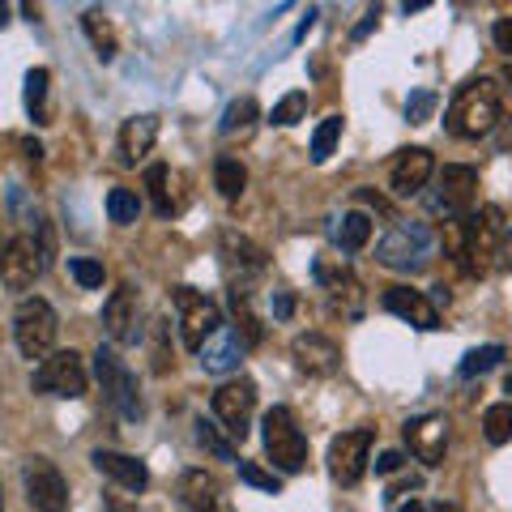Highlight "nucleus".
Wrapping results in <instances>:
<instances>
[{
  "mask_svg": "<svg viewBox=\"0 0 512 512\" xmlns=\"http://www.w3.org/2000/svg\"><path fill=\"white\" fill-rule=\"evenodd\" d=\"M504 218L495 205H487V210H478L470 218H457L444 227V244L448 252H453V261L466 269L470 278H483L491 274L495 265H500V248H504Z\"/></svg>",
  "mask_w": 512,
  "mask_h": 512,
  "instance_id": "nucleus-1",
  "label": "nucleus"
},
{
  "mask_svg": "<svg viewBox=\"0 0 512 512\" xmlns=\"http://www.w3.org/2000/svg\"><path fill=\"white\" fill-rule=\"evenodd\" d=\"M448 133L461 137V141H478L487 137L495 124H500V86L491 82V77H478V82L461 86L453 107H448Z\"/></svg>",
  "mask_w": 512,
  "mask_h": 512,
  "instance_id": "nucleus-2",
  "label": "nucleus"
},
{
  "mask_svg": "<svg viewBox=\"0 0 512 512\" xmlns=\"http://www.w3.org/2000/svg\"><path fill=\"white\" fill-rule=\"evenodd\" d=\"M431 244H436V239H431L427 222H397L376 244V261L384 269H397V274H419L431 256Z\"/></svg>",
  "mask_w": 512,
  "mask_h": 512,
  "instance_id": "nucleus-3",
  "label": "nucleus"
},
{
  "mask_svg": "<svg viewBox=\"0 0 512 512\" xmlns=\"http://www.w3.org/2000/svg\"><path fill=\"white\" fill-rule=\"evenodd\" d=\"M47 256H52V244H47V227L35 235H13L5 244V256H0V282L9 291H30L35 278H43Z\"/></svg>",
  "mask_w": 512,
  "mask_h": 512,
  "instance_id": "nucleus-4",
  "label": "nucleus"
},
{
  "mask_svg": "<svg viewBox=\"0 0 512 512\" xmlns=\"http://www.w3.org/2000/svg\"><path fill=\"white\" fill-rule=\"evenodd\" d=\"M265 453L269 461L282 470V474H299L303 466H308V440H303V431L295 423V414L286 410V406H274V410H265Z\"/></svg>",
  "mask_w": 512,
  "mask_h": 512,
  "instance_id": "nucleus-5",
  "label": "nucleus"
},
{
  "mask_svg": "<svg viewBox=\"0 0 512 512\" xmlns=\"http://www.w3.org/2000/svg\"><path fill=\"white\" fill-rule=\"evenodd\" d=\"M56 312H52V303L39 299V295H30L18 303V312H13V338H18V350L26 359H47L52 355V346H56Z\"/></svg>",
  "mask_w": 512,
  "mask_h": 512,
  "instance_id": "nucleus-6",
  "label": "nucleus"
},
{
  "mask_svg": "<svg viewBox=\"0 0 512 512\" xmlns=\"http://www.w3.org/2000/svg\"><path fill=\"white\" fill-rule=\"evenodd\" d=\"M94 376H99V384H103V393H107L111 410H116L124 423H137L141 414H146L133 372H128V367L120 363V355H116L111 346H99V355H94Z\"/></svg>",
  "mask_w": 512,
  "mask_h": 512,
  "instance_id": "nucleus-7",
  "label": "nucleus"
},
{
  "mask_svg": "<svg viewBox=\"0 0 512 512\" xmlns=\"http://www.w3.org/2000/svg\"><path fill=\"white\" fill-rule=\"evenodd\" d=\"M171 299H175V308H180V333H184V346H188V350H201V346L210 342L214 333L222 329V312H218V303H214L210 295L192 291V286H175Z\"/></svg>",
  "mask_w": 512,
  "mask_h": 512,
  "instance_id": "nucleus-8",
  "label": "nucleus"
},
{
  "mask_svg": "<svg viewBox=\"0 0 512 512\" xmlns=\"http://www.w3.org/2000/svg\"><path fill=\"white\" fill-rule=\"evenodd\" d=\"M214 414H218L222 431L231 436V444H244L248 431H252V414H256V384L248 376L227 380L214 393Z\"/></svg>",
  "mask_w": 512,
  "mask_h": 512,
  "instance_id": "nucleus-9",
  "label": "nucleus"
},
{
  "mask_svg": "<svg viewBox=\"0 0 512 512\" xmlns=\"http://www.w3.org/2000/svg\"><path fill=\"white\" fill-rule=\"evenodd\" d=\"M474 201H478V171L457 163L444 167L436 192H431V214H444V222H457L474 214Z\"/></svg>",
  "mask_w": 512,
  "mask_h": 512,
  "instance_id": "nucleus-10",
  "label": "nucleus"
},
{
  "mask_svg": "<svg viewBox=\"0 0 512 512\" xmlns=\"http://www.w3.org/2000/svg\"><path fill=\"white\" fill-rule=\"evenodd\" d=\"M86 384H90L86 363L77 350H52L35 372V393H47V397H82Z\"/></svg>",
  "mask_w": 512,
  "mask_h": 512,
  "instance_id": "nucleus-11",
  "label": "nucleus"
},
{
  "mask_svg": "<svg viewBox=\"0 0 512 512\" xmlns=\"http://www.w3.org/2000/svg\"><path fill=\"white\" fill-rule=\"evenodd\" d=\"M372 440H376V431L372 427H355V431H342L338 440L329 444V474H333V483H342V487H355L359 478L367 474V453H372Z\"/></svg>",
  "mask_w": 512,
  "mask_h": 512,
  "instance_id": "nucleus-12",
  "label": "nucleus"
},
{
  "mask_svg": "<svg viewBox=\"0 0 512 512\" xmlns=\"http://www.w3.org/2000/svg\"><path fill=\"white\" fill-rule=\"evenodd\" d=\"M22 483H26V500L39 512H69V483L56 470V461L30 457L22 466Z\"/></svg>",
  "mask_w": 512,
  "mask_h": 512,
  "instance_id": "nucleus-13",
  "label": "nucleus"
},
{
  "mask_svg": "<svg viewBox=\"0 0 512 512\" xmlns=\"http://www.w3.org/2000/svg\"><path fill=\"white\" fill-rule=\"evenodd\" d=\"M291 359L299 372H308V376H333L342 363V350L333 338H325V333H299L291 342Z\"/></svg>",
  "mask_w": 512,
  "mask_h": 512,
  "instance_id": "nucleus-14",
  "label": "nucleus"
},
{
  "mask_svg": "<svg viewBox=\"0 0 512 512\" xmlns=\"http://www.w3.org/2000/svg\"><path fill=\"white\" fill-rule=\"evenodd\" d=\"M406 444L423 466H440L444 448H448V419L444 414H423V419L406 423Z\"/></svg>",
  "mask_w": 512,
  "mask_h": 512,
  "instance_id": "nucleus-15",
  "label": "nucleus"
},
{
  "mask_svg": "<svg viewBox=\"0 0 512 512\" xmlns=\"http://www.w3.org/2000/svg\"><path fill=\"white\" fill-rule=\"evenodd\" d=\"M431 175H436V158H431V150L410 146V150L397 154V163L389 171V184H393L397 197H419Z\"/></svg>",
  "mask_w": 512,
  "mask_h": 512,
  "instance_id": "nucleus-16",
  "label": "nucleus"
},
{
  "mask_svg": "<svg viewBox=\"0 0 512 512\" xmlns=\"http://www.w3.org/2000/svg\"><path fill=\"white\" fill-rule=\"evenodd\" d=\"M384 312H393L397 320H406V325L414 329H440V312H436V303H431L423 291H410V286H389L384 291Z\"/></svg>",
  "mask_w": 512,
  "mask_h": 512,
  "instance_id": "nucleus-17",
  "label": "nucleus"
},
{
  "mask_svg": "<svg viewBox=\"0 0 512 512\" xmlns=\"http://www.w3.org/2000/svg\"><path fill=\"white\" fill-rule=\"evenodd\" d=\"M94 470L107 474L111 483H120L124 491H146L150 487V470H146V461H137V457H128V453H116V448H94Z\"/></svg>",
  "mask_w": 512,
  "mask_h": 512,
  "instance_id": "nucleus-18",
  "label": "nucleus"
},
{
  "mask_svg": "<svg viewBox=\"0 0 512 512\" xmlns=\"http://www.w3.org/2000/svg\"><path fill=\"white\" fill-rule=\"evenodd\" d=\"M103 333L111 342H137V333H141V325H137V291L133 286H120L116 295L107 299V308H103Z\"/></svg>",
  "mask_w": 512,
  "mask_h": 512,
  "instance_id": "nucleus-19",
  "label": "nucleus"
},
{
  "mask_svg": "<svg viewBox=\"0 0 512 512\" xmlns=\"http://www.w3.org/2000/svg\"><path fill=\"white\" fill-rule=\"evenodd\" d=\"M197 355H201V367H205V372H210V376L239 372V363H244V338H239L235 329L222 325V329L214 333V338L197 350Z\"/></svg>",
  "mask_w": 512,
  "mask_h": 512,
  "instance_id": "nucleus-20",
  "label": "nucleus"
},
{
  "mask_svg": "<svg viewBox=\"0 0 512 512\" xmlns=\"http://www.w3.org/2000/svg\"><path fill=\"white\" fill-rule=\"evenodd\" d=\"M218 504H222V491H218L214 474H205V470L180 474V508L184 512H218Z\"/></svg>",
  "mask_w": 512,
  "mask_h": 512,
  "instance_id": "nucleus-21",
  "label": "nucleus"
},
{
  "mask_svg": "<svg viewBox=\"0 0 512 512\" xmlns=\"http://www.w3.org/2000/svg\"><path fill=\"white\" fill-rule=\"evenodd\" d=\"M154 137H158V116H128L120 124V158L133 167L137 158L154 150Z\"/></svg>",
  "mask_w": 512,
  "mask_h": 512,
  "instance_id": "nucleus-22",
  "label": "nucleus"
},
{
  "mask_svg": "<svg viewBox=\"0 0 512 512\" xmlns=\"http://www.w3.org/2000/svg\"><path fill=\"white\" fill-rule=\"evenodd\" d=\"M167 180H171V171H167L163 163H154V167L146 171V188H150V201H154V214H158V218H171L175 210H180V201L171 197Z\"/></svg>",
  "mask_w": 512,
  "mask_h": 512,
  "instance_id": "nucleus-23",
  "label": "nucleus"
},
{
  "mask_svg": "<svg viewBox=\"0 0 512 512\" xmlns=\"http://www.w3.org/2000/svg\"><path fill=\"white\" fill-rule=\"evenodd\" d=\"M82 26H86V35L94 43V56H99V60H116V30H111V22L103 18V13L90 9L82 18Z\"/></svg>",
  "mask_w": 512,
  "mask_h": 512,
  "instance_id": "nucleus-24",
  "label": "nucleus"
},
{
  "mask_svg": "<svg viewBox=\"0 0 512 512\" xmlns=\"http://www.w3.org/2000/svg\"><path fill=\"white\" fill-rule=\"evenodd\" d=\"M47 86H52V73L47 69L26 73V111L35 124H47Z\"/></svg>",
  "mask_w": 512,
  "mask_h": 512,
  "instance_id": "nucleus-25",
  "label": "nucleus"
},
{
  "mask_svg": "<svg viewBox=\"0 0 512 512\" xmlns=\"http://www.w3.org/2000/svg\"><path fill=\"white\" fill-rule=\"evenodd\" d=\"M231 316H235V333L244 338V346H256V342H261V320L252 316V303H248V295L239 291V286L231 291Z\"/></svg>",
  "mask_w": 512,
  "mask_h": 512,
  "instance_id": "nucleus-26",
  "label": "nucleus"
},
{
  "mask_svg": "<svg viewBox=\"0 0 512 512\" xmlns=\"http://www.w3.org/2000/svg\"><path fill=\"white\" fill-rule=\"evenodd\" d=\"M214 184H218L222 197L235 201L239 192L248 188V171H244V163H239V158H218V167H214Z\"/></svg>",
  "mask_w": 512,
  "mask_h": 512,
  "instance_id": "nucleus-27",
  "label": "nucleus"
},
{
  "mask_svg": "<svg viewBox=\"0 0 512 512\" xmlns=\"http://www.w3.org/2000/svg\"><path fill=\"white\" fill-rule=\"evenodd\" d=\"M483 436L491 444H508L512 440V402L487 406V414H483Z\"/></svg>",
  "mask_w": 512,
  "mask_h": 512,
  "instance_id": "nucleus-28",
  "label": "nucleus"
},
{
  "mask_svg": "<svg viewBox=\"0 0 512 512\" xmlns=\"http://www.w3.org/2000/svg\"><path fill=\"white\" fill-rule=\"evenodd\" d=\"M367 239H372V218L367 214H346L342 227H338V244L346 252H359V248H367Z\"/></svg>",
  "mask_w": 512,
  "mask_h": 512,
  "instance_id": "nucleus-29",
  "label": "nucleus"
},
{
  "mask_svg": "<svg viewBox=\"0 0 512 512\" xmlns=\"http://www.w3.org/2000/svg\"><path fill=\"white\" fill-rule=\"evenodd\" d=\"M137 214H141L137 192H128V188H111V192H107V218H111V222L128 227V222H137Z\"/></svg>",
  "mask_w": 512,
  "mask_h": 512,
  "instance_id": "nucleus-30",
  "label": "nucleus"
},
{
  "mask_svg": "<svg viewBox=\"0 0 512 512\" xmlns=\"http://www.w3.org/2000/svg\"><path fill=\"white\" fill-rule=\"evenodd\" d=\"M256 124V99H235L227 111H222V133L235 137V133H248V128Z\"/></svg>",
  "mask_w": 512,
  "mask_h": 512,
  "instance_id": "nucleus-31",
  "label": "nucleus"
},
{
  "mask_svg": "<svg viewBox=\"0 0 512 512\" xmlns=\"http://www.w3.org/2000/svg\"><path fill=\"white\" fill-rule=\"evenodd\" d=\"M504 359V346H478V350H470L466 359H461V380H474V376H483V372H491L495 363Z\"/></svg>",
  "mask_w": 512,
  "mask_h": 512,
  "instance_id": "nucleus-32",
  "label": "nucleus"
},
{
  "mask_svg": "<svg viewBox=\"0 0 512 512\" xmlns=\"http://www.w3.org/2000/svg\"><path fill=\"white\" fill-rule=\"evenodd\" d=\"M312 274H316V282H320V286L338 291L342 282H350V265H346V256H316Z\"/></svg>",
  "mask_w": 512,
  "mask_h": 512,
  "instance_id": "nucleus-33",
  "label": "nucleus"
},
{
  "mask_svg": "<svg viewBox=\"0 0 512 512\" xmlns=\"http://www.w3.org/2000/svg\"><path fill=\"white\" fill-rule=\"evenodd\" d=\"M338 137H342V116L320 120V128L312 133V163H325L333 154V146H338Z\"/></svg>",
  "mask_w": 512,
  "mask_h": 512,
  "instance_id": "nucleus-34",
  "label": "nucleus"
},
{
  "mask_svg": "<svg viewBox=\"0 0 512 512\" xmlns=\"http://www.w3.org/2000/svg\"><path fill=\"white\" fill-rule=\"evenodd\" d=\"M197 444H201L210 457H218V461H235V444H231L227 436H218V427L205 423V419H197Z\"/></svg>",
  "mask_w": 512,
  "mask_h": 512,
  "instance_id": "nucleus-35",
  "label": "nucleus"
},
{
  "mask_svg": "<svg viewBox=\"0 0 512 512\" xmlns=\"http://www.w3.org/2000/svg\"><path fill=\"white\" fill-rule=\"evenodd\" d=\"M303 111H308V94L303 90H291L286 99L269 111V124H278V128H291V124H299L303 120Z\"/></svg>",
  "mask_w": 512,
  "mask_h": 512,
  "instance_id": "nucleus-36",
  "label": "nucleus"
},
{
  "mask_svg": "<svg viewBox=\"0 0 512 512\" xmlns=\"http://www.w3.org/2000/svg\"><path fill=\"white\" fill-rule=\"evenodd\" d=\"M222 248L231 252V261L248 265V269H261V265H265V252L256 248V244H248V239H239L235 231H227V235H222Z\"/></svg>",
  "mask_w": 512,
  "mask_h": 512,
  "instance_id": "nucleus-37",
  "label": "nucleus"
},
{
  "mask_svg": "<svg viewBox=\"0 0 512 512\" xmlns=\"http://www.w3.org/2000/svg\"><path fill=\"white\" fill-rule=\"evenodd\" d=\"M239 478H244L248 487L265 491V495H278V491H282V478H278V474H269V470H261L256 461H239Z\"/></svg>",
  "mask_w": 512,
  "mask_h": 512,
  "instance_id": "nucleus-38",
  "label": "nucleus"
},
{
  "mask_svg": "<svg viewBox=\"0 0 512 512\" xmlns=\"http://www.w3.org/2000/svg\"><path fill=\"white\" fill-rule=\"evenodd\" d=\"M69 274L77 278V286H86V291L103 286V265L90 261V256H73V261H69Z\"/></svg>",
  "mask_w": 512,
  "mask_h": 512,
  "instance_id": "nucleus-39",
  "label": "nucleus"
},
{
  "mask_svg": "<svg viewBox=\"0 0 512 512\" xmlns=\"http://www.w3.org/2000/svg\"><path fill=\"white\" fill-rule=\"evenodd\" d=\"M436 90H419V94H410L406 99V120L410 124H427L431 120V111H436Z\"/></svg>",
  "mask_w": 512,
  "mask_h": 512,
  "instance_id": "nucleus-40",
  "label": "nucleus"
},
{
  "mask_svg": "<svg viewBox=\"0 0 512 512\" xmlns=\"http://www.w3.org/2000/svg\"><path fill=\"white\" fill-rule=\"evenodd\" d=\"M154 372H167V346H163V320H154Z\"/></svg>",
  "mask_w": 512,
  "mask_h": 512,
  "instance_id": "nucleus-41",
  "label": "nucleus"
},
{
  "mask_svg": "<svg viewBox=\"0 0 512 512\" xmlns=\"http://www.w3.org/2000/svg\"><path fill=\"white\" fill-rule=\"evenodd\" d=\"M491 39H495V47H500V52H512V18H500V22H495Z\"/></svg>",
  "mask_w": 512,
  "mask_h": 512,
  "instance_id": "nucleus-42",
  "label": "nucleus"
},
{
  "mask_svg": "<svg viewBox=\"0 0 512 512\" xmlns=\"http://www.w3.org/2000/svg\"><path fill=\"white\" fill-rule=\"evenodd\" d=\"M402 453H397V448H389V453H380L376 457V474H397V470H402Z\"/></svg>",
  "mask_w": 512,
  "mask_h": 512,
  "instance_id": "nucleus-43",
  "label": "nucleus"
},
{
  "mask_svg": "<svg viewBox=\"0 0 512 512\" xmlns=\"http://www.w3.org/2000/svg\"><path fill=\"white\" fill-rule=\"evenodd\" d=\"M376 22H380V9H367V18L355 26V35H350V39H355V43H363L367 35H372V30H376Z\"/></svg>",
  "mask_w": 512,
  "mask_h": 512,
  "instance_id": "nucleus-44",
  "label": "nucleus"
},
{
  "mask_svg": "<svg viewBox=\"0 0 512 512\" xmlns=\"http://www.w3.org/2000/svg\"><path fill=\"white\" fill-rule=\"evenodd\" d=\"M291 312H295V295H291V291H278V295H274V316L286 320Z\"/></svg>",
  "mask_w": 512,
  "mask_h": 512,
  "instance_id": "nucleus-45",
  "label": "nucleus"
},
{
  "mask_svg": "<svg viewBox=\"0 0 512 512\" xmlns=\"http://www.w3.org/2000/svg\"><path fill=\"white\" fill-rule=\"evenodd\" d=\"M316 18H320V9H308V18H303V22H299V30H295V43L308 39V30L316 26Z\"/></svg>",
  "mask_w": 512,
  "mask_h": 512,
  "instance_id": "nucleus-46",
  "label": "nucleus"
},
{
  "mask_svg": "<svg viewBox=\"0 0 512 512\" xmlns=\"http://www.w3.org/2000/svg\"><path fill=\"white\" fill-rule=\"evenodd\" d=\"M500 265L512 269V235H504V248H500Z\"/></svg>",
  "mask_w": 512,
  "mask_h": 512,
  "instance_id": "nucleus-47",
  "label": "nucleus"
},
{
  "mask_svg": "<svg viewBox=\"0 0 512 512\" xmlns=\"http://www.w3.org/2000/svg\"><path fill=\"white\" fill-rule=\"evenodd\" d=\"M397 512H427V508H423V500H410V504H402Z\"/></svg>",
  "mask_w": 512,
  "mask_h": 512,
  "instance_id": "nucleus-48",
  "label": "nucleus"
},
{
  "mask_svg": "<svg viewBox=\"0 0 512 512\" xmlns=\"http://www.w3.org/2000/svg\"><path fill=\"white\" fill-rule=\"evenodd\" d=\"M107 508H111V512H133V508H124V504L116 500V495H111V500H107Z\"/></svg>",
  "mask_w": 512,
  "mask_h": 512,
  "instance_id": "nucleus-49",
  "label": "nucleus"
},
{
  "mask_svg": "<svg viewBox=\"0 0 512 512\" xmlns=\"http://www.w3.org/2000/svg\"><path fill=\"white\" fill-rule=\"evenodd\" d=\"M431 512H461V508H457V504H436Z\"/></svg>",
  "mask_w": 512,
  "mask_h": 512,
  "instance_id": "nucleus-50",
  "label": "nucleus"
},
{
  "mask_svg": "<svg viewBox=\"0 0 512 512\" xmlns=\"http://www.w3.org/2000/svg\"><path fill=\"white\" fill-rule=\"evenodd\" d=\"M5 22H9V9H5V5H0V26H5Z\"/></svg>",
  "mask_w": 512,
  "mask_h": 512,
  "instance_id": "nucleus-51",
  "label": "nucleus"
},
{
  "mask_svg": "<svg viewBox=\"0 0 512 512\" xmlns=\"http://www.w3.org/2000/svg\"><path fill=\"white\" fill-rule=\"evenodd\" d=\"M504 82H508V86H512V64H508V69H504Z\"/></svg>",
  "mask_w": 512,
  "mask_h": 512,
  "instance_id": "nucleus-52",
  "label": "nucleus"
},
{
  "mask_svg": "<svg viewBox=\"0 0 512 512\" xmlns=\"http://www.w3.org/2000/svg\"><path fill=\"white\" fill-rule=\"evenodd\" d=\"M0 512H5V495H0Z\"/></svg>",
  "mask_w": 512,
  "mask_h": 512,
  "instance_id": "nucleus-53",
  "label": "nucleus"
},
{
  "mask_svg": "<svg viewBox=\"0 0 512 512\" xmlns=\"http://www.w3.org/2000/svg\"><path fill=\"white\" fill-rule=\"evenodd\" d=\"M0 256H5V248H0Z\"/></svg>",
  "mask_w": 512,
  "mask_h": 512,
  "instance_id": "nucleus-54",
  "label": "nucleus"
}]
</instances>
